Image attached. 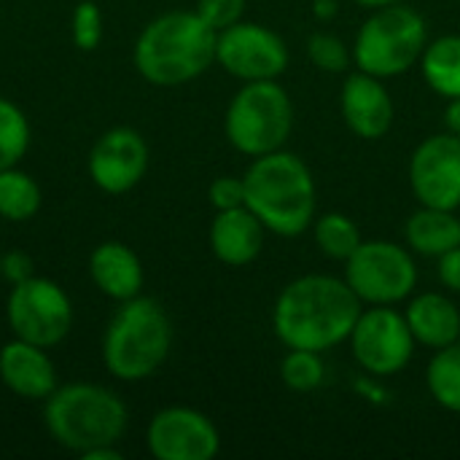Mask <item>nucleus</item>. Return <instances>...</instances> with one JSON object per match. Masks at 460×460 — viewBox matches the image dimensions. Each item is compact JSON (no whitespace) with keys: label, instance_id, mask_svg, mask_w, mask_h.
I'll return each mask as SVG.
<instances>
[{"label":"nucleus","instance_id":"1","mask_svg":"<svg viewBox=\"0 0 460 460\" xmlns=\"http://www.w3.org/2000/svg\"><path fill=\"white\" fill-rule=\"evenodd\" d=\"M361 305L345 278L302 275L278 294L272 329L286 348L326 353L348 342L364 310Z\"/></svg>","mask_w":460,"mask_h":460},{"label":"nucleus","instance_id":"2","mask_svg":"<svg viewBox=\"0 0 460 460\" xmlns=\"http://www.w3.org/2000/svg\"><path fill=\"white\" fill-rule=\"evenodd\" d=\"M218 32L197 11H167L135 40V67L154 86H181L216 62Z\"/></svg>","mask_w":460,"mask_h":460},{"label":"nucleus","instance_id":"3","mask_svg":"<svg viewBox=\"0 0 460 460\" xmlns=\"http://www.w3.org/2000/svg\"><path fill=\"white\" fill-rule=\"evenodd\" d=\"M245 208L278 237H299L315 221V181L291 151L256 156L243 175Z\"/></svg>","mask_w":460,"mask_h":460},{"label":"nucleus","instance_id":"4","mask_svg":"<svg viewBox=\"0 0 460 460\" xmlns=\"http://www.w3.org/2000/svg\"><path fill=\"white\" fill-rule=\"evenodd\" d=\"M127 404L119 394L94 383H67L43 402V423L57 445L84 456L86 450L119 445L127 431Z\"/></svg>","mask_w":460,"mask_h":460},{"label":"nucleus","instance_id":"5","mask_svg":"<svg viewBox=\"0 0 460 460\" xmlns=\"http://www.w3.org/2000/svg\"><path fill=\"white\" fill-rule=\"evenodd\" d=\"M172 323L164 307L151 296L121 302L102 337V364L124 383L148 380L170 356Z\"/></svg>","mask_w":460,"mask_h":460},{"label":"nucleus","instance_id":"6","mask_svg":"<svg viewBox=\"0 0 460 460\" xmlns=\"http://www.w3.org/2000/svg\"><path fill=\"white\" fill-rule=\"evenodd\" d=\"M426 43L429 27L415 8L404 3L375 8L356 35L353 62L356 70H364L383 81L396 78L410 73L420 62Z\"/></svg>","mask_w":460,"mask_h":460},{"label":"nucleus","instance_id":"7","mask_svg":"<svg viewBox=\"0 0 460 460\" xmlns=\"http://www.w3.org/2000/svg\"><path fill=\"white\" fill-rule=\"evenodd\" d=\"M294 129V102L278 81H248L232 97L224 132L234 151L256 159L280 151Z\"/></svg>","mask_w":460,"mask_h":460},{"label":"nucleus","instance_id":"8","mask_svg":"<svg viewBox=\"0 0 460 460\" xmlns=\"http://www.w3.org/2000/svg\"><path fill=\"white\" fill-rule=\"evenodd\" d=\"M345 280L367 305H399L418 288V264L410 248L391 240H361L345 261Z\"/></svg>","mask_w":460,"mask_h":460},{"label":"nucleus","instance_id":"9","mask_svg":"<svg viewBox=\"0 0 460 460\" xmlns=\"http://www.w3.org/2000/svg\"><path fill=\"white\" fill-rule=\"evenodd\" d=\"M5 321L16 340L49 350L67 337L73 326V305L57 280L32 275L30 280L11 286Z\"/></svg>","mask_w":460,"mask_h":460},{"label":"nucleus","instance_id":"10","mask_svg":"<svg viewBox=\"0 0 460 460\" xmlns=\"http://www.w3.org/2000/svg\"><path fill=\"white\" fill-rule=\"evenodd\" d=\"M348 342L358 367L372 377H391L407 369L418 345L407 318L394 305H369V310H361Z\"/></svg>","mask_w":460,"mask_h":460},{"label":"nucleus","instance_id":"11","mask_svg":"<svg viewBox=\"0 0 460 460\" xmlns=\"http://www.w3.org/2000/svg\"><path fill=\"white\" fill-rule=\"evenodd\" d=\"M216 62L243 84L278 81L288 67V46L275 30L240 19L218 32Z\"/></svg>","mask_w":460,"mask_h":460},{"label":"nucleus","instance_id":"12","mask_svg":"<svg viewBox=\"0 0 460 460\" xmlns=\"http://www.w3.org/2000/svg\"><path fill=\"white\" fill-rule=\"evenodd\" d=\"M146 445L156 460H213L221 450V437L205 412L164 407L151 418Z\"/></svg>","mask_w":460,"mask_h":460},{"label":"nucleus","instance_id":"13","mask_svg":"<svg viewBox=\"0 0 460 460\" xmlns=\"http://www.w3.org/2000/svg\"><path fill=\"white\" fill-rule=\"evenodd\" d=\"M410 186L420 205L460 208V137L453 132L426 137L410 159Z\"/></svg>","mask_w":460,"mask_h":460},{"label":"nucleus","instance_id":"14","mask_svg":"<svg viewBox=\"0 0 460 460\" xmlns=\"http://www.w3.org/2000/svg\"><path fill=\"white\" fill-rule=\"evenodd\" d=\"M86 170L100 191L113 197L127 194L148 172V143L132 127H113L92 146Z\"/></svg>","mask_w":460,"mask_h":460},{"label":"nucleus","instance_id":"15","mask_svg":"<svg viewBox=\"0 0 460 460\" xmlns=\"http://www.w3.org/2000/svg\"><path fill=\"white\" fill-rule=\"evenodd\" d=\"M340 111L348 129L364 140H380L391 132L396 119L394 97L388 94L383 78L364 70L348 73L342 81Z\"/></svg>","mask_w":460,"mask_h":460},{"label":"nucleus","instance_id":"16","mask_svg":"<svg viewBox=\"0 0 460 460\" xmlns=\"http://www.w3.org/2000/svg\"><path fill=\"white\" fill-rule=\"evenodd\" d=\"M0 383L27 402H46L59 385L57 367L46 348L16 337L0 348Z\"/></svg>","mask_w":460,"mask_h":460},{"label":"nucleus","instance_id":"17","mask_svg":"<svg viewBox=\"0 0 460 460\" xmlns=\"http://www.w3.org/2000/svg\"><path fill=\"white\" fill-rule=\"evenodd\" d=\"M264 224L245 205L216 210V218L210 224V251L226 267H248L259 259L264 248Z\"/></svg>","mask_w":460,"mask_h":460},{"label":"nucleus","instance_id":"18","mask_svg":"<svg viewBox=\"0 0 460 460\" xmlns=\"http://www.w3.org/2000/svg\"><path fill=\"white\" fill-rule=\"evenodd\" d=\"M89 278L100 288V294H105L108 299H116V302H127V299L140 296L143 280H146L140 256L119 240L100 243L92 251Z\"/></svg>","mask_w":460,"mask_h":460},{"label":"nucleus","instance_id":"19","mask_svg":"<svg viewBox=\"0 0 460 460\" xmlns=\"http://www.w3.org/2000/svg\"><path fill=\"white\" fill-rule=\"evenodd\" d=\"M404 318L415 342L423 348L442 350L460 340V305L445 294L426 291L412 296Z\"/></svg>","mask_w":460,"mask_h":460},{"label":"nucleus","instance_id":"20","mask_svg":"<svg viewBox=\"0 0 460 460\" xmlns=\"http://www.w3.org/2000/svg\"><path fill=\"white\" fill-rule=\"evenodd\" d=\"M407 248L426 259H439L442 253L460 245V218L456 210L420 205L404 226Z\"/></svg>","mask_w":460,"mask_h":460},{"label":"nucleus","instance_id":"21","mask_svg":"<svg viewBox=\"0 0 460 460\" xmlns=\"http://www.w3.org/2000/svg\"><path fill=\"white\" fill-rule=\"evenodd\" d=\"M418 65L426 84L437 94L445 100L460 97V35H442L426 43Z\"/></svg>","mask_w":460,"mask_h":460},{"label":"nucleus","instance_id":"22","mask_svg":"<svg viewBox=\"0 0 460 460\" xmlns=\"http://www.w3.org/2000/svg\"><path fill=\"white\" fill-rule=\"evenodd\" d=\"M40 210V186L38 181L16 167L0 170V218L22 224Z\"/></svg>","mask_w":460,"mask_h":460},{"label":"nucleus","instance_id":"23","mask_svg":"<svg viewBox=\"0 0 460 460\" xmlns=\"http://www.w3.org/2000/svg\"><path fill=\"white\" fill-rule=\"evenodd\" d=\"M426 385L442 410L460 415V340L434 350V358L426 369Z\"/></svg>","mask_w":460,"mask_h":460},{"label":"nucleus","instance_id":"24","mask_svg":"<svg viewBox=\"0 0 460 460\" xmlns=\"http://www.w3.org/2000/svg\"><path fill=\"white\" fill-rule=\"evenodd\" d=\"M313 240L326 259L345 264L353 256V251L361 245V232L350 216L326 213V216L313 221Z\"/></svg>","mask_w":460,"mask_h":460},{"label":"nucleus","instance_id":"25","mask_svg":"<svg viewBox=\"0 0 460 460\" xmlns=\"http://www.w3.org/2000/svg\"><path fill=\"white\" fill-rule=\"evenodd\" d=\"M30 148V121L24 111L8 100L0 97V170L16 167Z\"/></svg>","mask_w":460,"mask_h":460},{"label":"nucleus","instance_id":"26","mask_svg":"<svg viewBox=\"0 0 460 460\" xmlns=\"http://www.w3.org/2000/svg\"><path fill=\"white\" fill-rule=\"evenodd\" d=\"M323 377H326V367H323L321 353H315V350L288 348L286 358L280 361V380L286 388H291L296 394L318 391L323 385Z\"/></svg>","mask_w":460,"mask_h":460},{"label":"nucleus","instance_id":"27","mask_svg":"<svg viewBox=\"0 0 460 460\" xmlns=\"http://www.w3.org/2000/svg\"><path fill=\"white\" fill-rule=\"evenodd\" d=\"M307 59L323 73H345L353 62V49L334 32H313L307 38Z\"/></svg>","mask_w":460,"mask_h":460},{"label":"nucleus","instance_id":"28","mask_svg":"<svg viewBox=\"0 0 460 460\" xmlns=\"http://www.w3.org/2000/svg\"><path fill=\"white\" fill-rule=\"evenodd\" d=\"M73 46L78 51H94L102 43V11L94 0H81L70 19Z\"/></svg>","mask_w":460,"mask_h":460},{"label":"nucleus","instance_id":"29","mask_svg":"<svg viewBox=\"0 0 460 460\" xmlns=\"http://www.w3.org/2000/svg\"><path fill=\"white\" fill-rule=\"evenodd\" d=\"M245 3L248 0H197V13L216 30H226L232 24H237L245 13Z\"/></svg>","mask_w":460,"mask_h":460},{"label":"nucleus","instance_id":"30","mask_svg":"<svg viewBox=\"0 0 460 460\" xmlns=\"http://www.w3.org/2000/svg\"><path fill=\"white\" fill-rule=\"evenodd\" d=\"M208 199L216 210H232L245 205V181L243 175H221L210 183Z\"/></svg>","mask_w":460,"mask_h":460},{"label":"nucleus","instance_id":"31","mask_svg":"<svg viewBox=\"0 0 460 460\" xmlns=\"http://www.w3.org/2000/svg\"><path fill=\"white\" fill-rule=\"evenodd\" d=\"M35 275V264L24 251H11L3 253V280H8L11 286L24 283Z\"/></svg>","mask_w":460,"mask_h":460},{"label":"nucleus","instance_id":"32","mask_svg":"<svg viewBox=\"0 0 460 460\" xmlns=\"http://www.w3.org/2000/svg\"><path fill=\"white\" fill-rule=\"evenodd\" d=\"M437 278L439 283L450 291V294H458L460 296V245H456L453 251L442 253L437 259Z\"/></svg>","mask_w":460,"mask_h":460},{"label":"nucleus","instance_id":"33","mask_svg":"<svg viewBox=\"0 0 460 460\" xmlns=\"http://www.w3.org/2000/svg\"><path fill=\"white\" fill-rule=\"evenodd\" d=\"M313 13L321 22H332L340 13V3L337 0H313Z\"/></svg>","mask_w":460,"mask_h":460},{"label":"nucleus","instance_id":"34","mask_svg":"<svg viewBox=\"0 0 460 460\" xmlns=\"http://www.w3.org/2000/svg\"><path fill=\"white\" fill-rule=\"evenodd\" d=\"M445 124H447V132H453V135H458L460 137V97H456V100H447Z\"/></svg>","mask_w":460,"mask_h":460},{"label":"nucleus","instance_id":"35","mask_svg":"<svg viewBox=\"0 0 460 460\" xmlns=\"http://www.w3.org/2000/svg\"><path fill=\"white\" fill-rule=\"evenodd\" d=\"M84 460H121V453L116 450V445H105V447H94V450H86Z\"/></svg>","mask_w":460,"mask_h":460},{"label":"nucleus","instance_id":"36","mask_svg":"<svg viewBox=\"0 0 460 460\" xmlns=\"http://www.w3.org/2000/svg\"><path fill=\"white\" fill-rule=\"evenodd\" d=\"M353 3H358V5H364V8H369V11H375V8L396 5V3H404V0H353Z\"/></svg>","mask_w":460,"mask_h":460},{"label":"nucleus","instance_id":"37","mask_svg":"<svg viewBox=\"0 0 460 460\" xmlns=\"http://www.w3.org/2000/svg\"><path fill=\"white\" fill-rule=\"evenodd\" d=\"M0 278H3V253H0Z\"/></svg>","mask_w":460,"mask_h":460}]
</instances>
